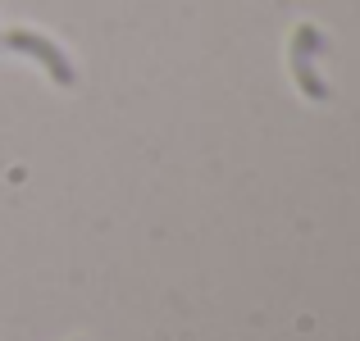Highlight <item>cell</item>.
<instances>
[{
  "instance_id": "6da1fadb",
  "label": "cell",
  "mask_w": 360,
  "mask_h": 341,
  "mask_svg": "<svg viewBox=\"0 0 360 341\" xmlns=\"http://www.w3.org/2000/svg\"><path fill=\"white\" fill-rule=\"evenodd\" d=\"M0 46H9V51H18V55H27V60H37L46 73H51V82H60V87H73V64H69V55L60 51V46L51 41V36H41V32H27V27H9V32H0Z\"/></svg>"
},
{
  "instance_id": "7a4b0ae2",
  "label": "cell",
  "mask_w": 360,
  "mask_h": 341,
  "mask_svg": "<svg viewBox=\"0 0 360 341\" xmlns=\"http://www.w3.org/2000/svg\"><path fill=\"white\" fill-rule=\"evenodd\" d=\"M292 73H297V87H301V96L306 100H328V87H324V78H319V69H315V60L324 55V36H319V27L315 23H301L297 32H292Z\"/></svg>"
},
{
  "instance_id": "3957f363",
  "label": "cell",
  "mask_w": 360,
  "mask_h": 341,
  "mask_svg": "<svg viewBox=\"0 0 360 341\" xmlns=\"http://www.w3.org/2000/svg\"><path fill=\"white\" fill-rule=\"evenodd\" d=\"M0 51H5V46H0Z\"/></svg>"
}]
</instances>
